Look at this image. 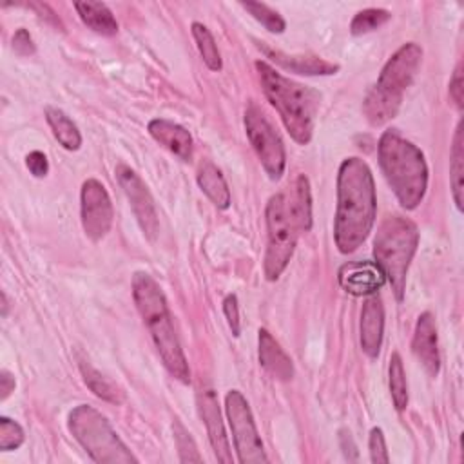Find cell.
<instances>
[{
	"mask_svg": "<svg viewBox=\"0 0 464 464\" xmlns=\"http://www.w3.org/2000/svg\"><path fill=\"white\" fill-rule=\"evenodd\" d=\"M80 216L85 236L91 241L103 239L112 227V203L102 181L89 178L80 190Z\"/></svg>",
	"mask_w": 464,
	"mask_h": 464,
	"instance_id": "11",
	"label": "cell"
},
{
	"mask_svg": "<svg viewBox=\"0 0 464 464\" xmlns=\"http://www.w3.org/2000/svg\"><path fill=\"white\" fill-rule=\"evenodd\" d=\"M450 183L451 194L457 208H464V140H462V121H459L453 136V145L450 150Z\"/></svg>",
	"mask_w": 464,
	"mask_h": 464,
	"instance_id": "23",
	"label": "cell"
},
{
	"mask_svg": "<svg viewBox=\"0 0 464 464\" xmlns=\"http://www.w3.org/2000/svg\"><path fill=\"white\" fill-rule=\"evenodd\" d=\"M266 219V252L263 259V272L268 281L279 279L288 266L297 241V228L288 214L286 194H274L265 210Z\"/></svg>",
	"mask_w": 464,
	"mask_h": 464,
	"instance_id": "8",
	"label": "cell"
},
{
	"mask_svg": "<svg viewBox=\"0 0 464 464\" xmlns=\"http://www.w3.org/2000/svg\"><path fill=\"white\" fill-rule=\"evenodd\" d=\"M341 446H343V453L348 460H355L357 459V448L350 437V433L341 431Z\"/></svg>",
	"mask_w": 464,
	"mask_h": 464,
	"instance_id": "38",
	"label": "cell"
},
{
	"mask_svg": "<svg viewBox=\"0 0 464 464\" xmlns=\"http://www.w3.org/2000/svg\"><path fill=\"white\" fill-rule=\"evenodd\" d=\"M361 348L368 357H377L384 334V306L379 294L366 295L361 310Z\"/></svg>",
	"mask_w": 464,
	"mask_h": 464,
	"instance_id": "16",
	"label": "cell"
},
{
	"mask_svg": "<svg viewBox=\"0 0 464 464\" xmlns=\"http://www.w3.org/2000/svg\"><path fill=\"white\" fill-rule=\"evenodd\" d=\"M286 207L297 230L312 228V192H310V181L304 174H299L295 178L292 196L290 199L286 198Z\"/></svg>",
	"mask_w": 464,
	"mask_h": 464,
	"instance_id": "20",
	"label": "cell"
},
{
	"mask_svg": "<svg viewBox=\"0 0 464 464\" xmlns=\"http://www.w3.org/2000/svg\"><path fill=\"white\" fill-rule=\"evenodd\" d=\"M266 58H270L276 65H279L285 71L304 74V76H330L339 71V65L334 62H328L315 54H286L283 51L272 49L266 44L257 45Z\"/></svg>",
	"mask_w": 464,
	"mask_h": 464,
	"instance_id": "17",
	"label": "cell"
},
{
	"mask_svg": "<svg viewBox=\"0 0 464 464\" xmlns=\"http://www.w3.org/2000/svg\"><path fill=\"white\" fill-rule=\"evenodd\" d=\"M78 366H80L83 382L87 384V388H89L96 397H100V399H103V401H107V402H112V404L123 402V399H125L123 392H121L111 379H107L103 373H100L96 368H92L89 361L78 359Z\"/></svg>",
	"mask_w": 464,
	"mask_h": 464,
	"instance_id": "25",
	"label": "cell"
},
{
	"mask_svg": "<svg viewBox=\"0 0 464 464\" xmlns=\"http://www.w3.org/2000/svg\"><path fill=\"white\" fill-rule=\"evenodd\" d=\"M241 7L245 11H248V14H252L270 33L281 34L286 29L285 18L277 11L268 7L266 4H261V2H241Z\"/></svg>",
	"mask_w": 464,
	"mask_h": 464,
	"instance_id": "29",
	"label": "cell"
},
{
	"mask_svg": "<svg viewBox=\"0 0 464 464\" xmlns=\"http://www.w3.org/2000/svg\"><path fill=\"white\" fill-rule=\"evenodd\" d=\"M379 167L402 208L413 210L428 188V165L422 150L395 129L381 134L377 145Z\"/></svg>",
	"mask_w": 464,
	"mask_h": 464,
	"instance_id": "3",
	"label": "cell"
},
{
	"mask_svg": "<svg viewBox=\"0 0 464 464\" xmlns=\"http://www.w3.org/2000/svg\"><path fill=\"white\" fill-rule=\"evenodd\" d=\"M74 9L91 31L102 36H114L118 33V22L103 2H74Z\"/></svg>",
	"mask_w": 464,
	"mask_h": 464,
	"instance_id": "21",
	"label": "cell"
},
{
	"mask_svg": "<svg viewBox=\"0 0 464 464\" xmlns=\"http://www.w3.org/2000/svg\"><path fill=\"white\" fill-rule=\"evenodd\" d=\"M257 357L259 364L277 381H290L294 377V364L281 344L266 328L257 332Z\"/></svg>",
	"mask_w": 464,
	"mask_h": 464,
	"instance_id": "19",
	"label": "cell"
},
{
	"mask_svg": "<svg viewBox=\"0 0 464 464\" xmlns=\"http://www.w3.org/2000/svg\"><path fill=\"white\" fill-rule=\"evenodd\" d=\"M198 411L207 428V435H208V440H210L216 459L223 464H230L234 459H232L230 444H228L225 426L221 420L219 404H218L216 393L212 390H203L198 393Z\"/></svg>",
	"mask_w": 464,
	"mask_h": 464,
	"instance_id": "13",
	"label": "cell"
},
{
	"mask_svg": "<svg viewBox=\"0 0 464 464\" xmlns=\"http://www.w3.org/2000/svg\"><path fill=\"white\" fill-rule=\"evenodd\" d=\"M45 120L53 130L56 141L67 150H78L82 145V134L72 120L58 107L45 109Z\"/></svg>",
	"mask_w": 464,
	"mask_h": 464,
	"instance_id": "24",
	"label": "cell"
},
{
	"mask_svg": "<svg viewBox=\"0 0 464 464\" xmlns=\"http://www.w3.org/2000/svg\"><path fill=\"white\" fill-rule=\"evenodd\" d=\"M411 352L430 377L439 375L440 372L439 337H437L435 317L431 312H422L417 317V324L411 339Z\"/></svg>",
	"mask_w": 464,
	"mask_h": 464,
	"instance_id": "14",
	"label": "cell"
},
{
	"mask_svg": "<svg viewBox=\"0 0 464 464\" xmlns=\"http://www.w3.org/2000/svg\"><path fill=\"white\" fill-rule=\"evenodd\" d=\"M417 246L419 230L411 219L390 214L379 223L373 239V257L375 265L392 285L397 301H402L404 297L406 277Z\"/></svg>",
	"mask_w": 464,
	"mask_h": 464,
	"instance_id": "6",
	"label": "cell"
},
{
	"mask_svg": "<svg viewBox=\"0 0 464 464\" xmlns=\"http://www.w3.org/2000/svg\"><path fill=\"white\" fill-rule=\"evenodd\" d=\"M254 65L259 74L263 92L270 105L279 112L285 129L294 141L306 145L314 134L319 94L314 89L283 76L265 60H257Z\"/></svg>",
	"mask_w": 464,
	"mask_h": 464,
	"instance_id": "4",
	"label": "cell"
},
{
	"mask_svg": "<svg viewBox=\"0 0 464 464\" xmlns=\"http://www.w3.org/2000/svg\"><path fill=\"white\" fill-rule=\"evenodd\" d=\"M198 185L218 208H228L230 205L228 185L221 170L212 161L201 163L198 170Z\"/></svg>",
	"mask_w": 464,
	"mask_h": 464,
	"instance_id": "22",
	"label": "cell"
},
{
	"mask_svg": "<svg viewBox=\"0 0 464 464\" xmlns=\"http://www.w3.org/2000/svg\"><path fill=\"white\" fill-rule=\"evenodd\" d=\"M388 375H390V393H392L393 406L397 411H402L408 406V382H406L402 359L397 352H393L390 357Z\"/></svg>",
	"mask_w": 464,
	"mask_h": 464,
	"instance_id": "27",
	"label": "cell"
},
{
	"mask_svg": "<svg viewBox=\"0 0 464 464\" xmlns=\"http://www.w3.org/2000/svg\"><path fill=\"white\" fill-rule=\"evenodd\" d=\"M422 62V49L415 42L402 44L384 63L375 85L362 100V114L379 127L397 116L404 92L411 85Z\"/></svg>",
	"mask_w": 464,
	"mask_h": 464,
	"instance_id": "5",
	"label": "cell"
},
{
	"mask_svg": "<svg viewBox=\"0 0 464 464\" xmlns=\"http://www.w3.org/2000/svg\"><path fill=\"white\" fill-rule=\"evenodd\" d=\"M392 18L390 11L381 9V7H368L362 9L359 13H355V16L350 22V33L353 36H361L366 33H372L375 29H379L381 25H384L388 20Z\"/></svg>",
	"mask_w": 464,
	"mask_h": 464,
	"instance_id": "28",
	"label": "cell"
},
{
	"mask_svg": "<svg viewBox=\"0 0 464 464\" xmlns=\"http://www.w3.org/2000/svg\"><path fill=\"white\" fill-rule=\"evenodd\" d=\"M339 285L352 295H372L384 285L386 277L375 261H353L339 268Z\"/></svg>",
	"mask_w": 464,
	"mask_h": 464,
	"instance_id": "15",
	"label": "cell"
},
{
	"mask_svg": "<svg viewBox=\"0 0 464 464\" xmlns=\"http://www.w3.org/2000/svg\"><path fill=\"white\" fill-rule=\"evenodd\" d=\"M377 212L375 183L368 163L357 156L343 160L337 172L334 239L341 254L355 252L373 228Z\"/></svg>",
	"mask_w": 464,
	"mask_h": 464,
	"instance_id": "1",
	"label": "cell"
},
{
	"mask_svg": "<svg viewBox=\"0 0 464 464\" xmlns=\"http://www.w3.org/2000/svg\"><path fill=\"white\" fill-rule=\"evenodd\" d=\"M25 165L29 169V172L34 176V178H44L47 176L49 172V161H47V156L42 152V150H33L25 156Z\"/></svg>",
	"mask_w": 464,
	"mask_h": 464,
	"instance_id": "35",
	"label": "cell"
},
{
	"mask_svg": "<svg viewBox=\"0 0 464 464\" xmlns=\"http://www.w3.org/2000/svg\"><path fill=\"white\" fill-rule=\"evenodd\" d=\"M225 413L232 431L234 448L241 464H265L268 457L263 448V440L257 433L256 420L248 401L239 390H230L225 395Z\"/></svg>",
	"mask_w": 464,
	"mask_h": 464,
	"instance_id": "9",
	"label": "cell"
},
{
	"mask_svg": "<svg viewBox=\"0 0 464 464\" xmlns=\"http://www.w3.org/2000/svg\"><path fill=\"white\" fill-rule=\"evenodd\" d=\"M7 310H9L7 295H5V292H2V317H5V315H7Z\"/></svg>",
	"mask_w": 464,
	"mask_h": 464,
	"instance_id": "39",
	"label": "cell"
},
{
	"mask_svg": "<svg viewBox=\"0 0 464 464\" xmlns=\"http://www.w3.org/2000/svg\"><path fill=\"white\" fill-rule=\"evenodd\" d=\"M67 428L87 455L98 464L138 462L109 420L89 404H78L69 411Z\"/></svg>",
	"mask_w": 464,
	"mask_h": 464,
	"instance_id": "7",
	"label": "cell"
},
{
	"mask_svg": "<svg viewBox=\"0 0 464 464\" xmlns=\"http://www.w3.org/2000/svg\"><path fill=\"white\" fill-rule=\"evenodd\" d=\"M245 130L268 178L279 179L286 165L285 145L272 123L256 103H250L245 111Z\"/></svg>",
	"mask_w": 464,
	"mask_h": 464,
	"instance_id": "10",
	"label": "cell"
},
{
	"mask_svg": "<svg viewBox=\"0 0 464 464\" xmlns=\"http://www.w3.org/2000/svg\"><path fill=\"white\" fill-rule=\"evenodd\" d=\"M368 448H370V459L373 464H388L390 455L386 450L384 442V433L381 428H372L370 439H368Z\"/></svg>",
	"mask_w": 464,
	"mask_h": 464,
	"instance_id": "32",
	"label": "cell"
},
{
	"mask_svg": "<svg viewBox=\"0 0 464 464\" xmlns=\"http://www.w3.org/2000/svg\"><path fill=\"white\" fill-rule=\"evenodd\" d=\"M25 435L18 422L9 417H0V451H11L22 446Z\"/></svg>",
	"mask_w": 464,
	"mask_h": 464,
	"instance_id": "30",
	"label": "cell"
},
{
	"mask_svg": "<svg viewBox=\"0 0 464 464\" xmlns=\"http://www.w3.org/2000/svg\"><path fill=\"white\" fill-rule=\"evenodd\" d=\"M190 29H192V36L196 40L198 51H199L205 65L210 71H221V67H223L221 54H219V49L216 45V40H214L210 29L201 22H192Z\"/></svg>",
	"mask_w": 464,
	"mask_h": 464,
	"instance_id": "26",
	"label": "cell"
},
{
	"mask_svg": "<svg viewBox=\"0 0 464 464\" xmlns=\"http://www.w3.org/2000/svg\"><path fill=\"white\" fill-rule=\"evenodd\" d=\"M450 98L453 100V103L462 109L464 105V80H462V62L457 63L453 76L450 80Z\"/></svg>",
	"mask_w": 464,
	"mask_h": 464,
	"instance_id": "36",
	"label": "cell"
},
{
	"mask_svg": "<svg viewBox=\"0 0 464 464\" xmlns=\"http://www.w3.org/2000/svg\"><path fill=\"white\" fill-rule=\"evenodd\" d=\"M174 439L179 453L181 462H201V457L198 453V448L190 437V433L176 420L174 422Z\"/></svg>",
	"mask_w": 464,
	"mask_h": 464,
	"instance_id": "31",
	"label": "cell"
},
{
	"mask_svg": "<svg viewBox=\"0 0 464 464\" xmlns=\"http://www.w3.org/2000/svg\"><path fill=\"white\" fill-rule=\"evenodd\" d=\"M14 377L7 370H0V401H5L14 392Z\"/></svg>",
	"mask_w": 464,
	"mask_h": 464,
	"instance_id": "37",
	"label": "cell"
},
{
	"mask_svg": "<svg viewBox=\"0 0 464 464\" xmlns=\"http://www.w3.org/2000/svg\"><path fill=\"white\" fill-rule=\"evenodd\" d=\"M114 174L130 203V208L134 212V218H136L141 232L149 239H154L160 232V218H158V210H156L154 199H152L147 185L138 176V172L125 163H120L116 167Z\"/></svg>",
	"mask_w": 464,
	"mask_h": 464,
	"instance_id": "12",
	"label": "cell"
},
{
	"mask_svg": "<svg viewBox=\"0 0 464 464\" xmlns=\"http://www.w3.org/2000/svg\"><path fill=\"white\" fill-rule=\"evenodd\" d=\"M11 42H13V51H14L18 56H31V54H34V51H36V45H34V42H33V36H31L29 31L24 29V27H20V29L14 31Z\"/></svg>",
	"mask_w": 464,
	"mask_h": 464,
	"instance_id": "34",
	"label": "cell"
},
{
	"mask_svg": "<svg viewBox=\"0 0 464 464\" xmlns=\"http://www.w3.org/2000/svg\"><path fill=\"white\" fill-rule=\"evenodd\" d=\"M147 130L154 141H158L163 149H167L179 160L188 161L192 158V150H194L192 136L179 123L165 118H154L149 121Z\"/></svg>",
	"mask_w": 464,
	"mask_h": 464,
	"instance_id": "18",
	"label": "cell"
},
{
	"mask_svg": "<svg viewBox=\"0 0 464 464\" xmlns=\"http://www.w3.org/2000/svg\"><path fill=\"white\" fill-rule=\"evenodd\" d=\"M132 299L145 326L149 328V334L163 366L176 381L188 384V362L176 335L172 314L169 310L161 286L150 274L136 272L132 276Z\"/></svg>",
	"mask_w": 464,
	"mask_h": 464,
	"instance_id": "2",
	"label": "cell"
},
{
	"mask_svg": "<svg viewBox=\"0 0 464 464\" xmlns=\"http://www.w3.org/2000/svg\"><path fill=\"white\" fill-rule=\"evenodd\" d=\"M223 314L227 317V323H228L232 334L237 337L241 332V321H239V306H237L236 294H228L223 299Z\"/></svg>",
	"mask_w": 464,
	"mask_h": 464,
	"instance_id": "33",
	"label": "cell"
}]
</instances>
